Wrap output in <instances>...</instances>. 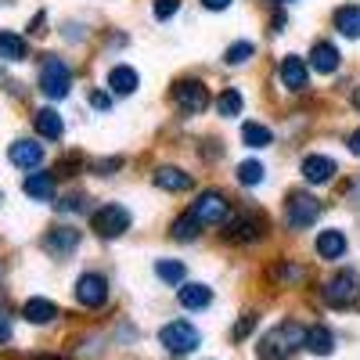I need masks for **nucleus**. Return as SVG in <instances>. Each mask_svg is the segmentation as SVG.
Returning <instances> with one entry per match:
<instances>
[{
    "label": "nucleus",
    "mask_w": 360,
    "mask_h": 360,
    "mask_svg": "<svg viewBox=\"0 0 360 360\" xmlns=\"http://www.w3.org/2000/svg\"><path fill=\"white\" fill-rule=\"evenodd\" d=\"M303 335H307V328H299L295 321H285V324L274 328L270 335H263L259 356H263V360H288L299 346H303Z\"/></svg>",
    "instance_id": "1"
},
{
    "label": "nucleus",
    "mask_w": 360,
    "mask_h": 360,
    "mask_svg": "<svg viewBox=\"0 0 360 360\" xmlns=\"http://www.w3.org/2000/svg\"><path fill=\"white\" fill-rule=\"evenodd\" d=\"M324 299L335 310H360V274L356 270H339V274L324 285Z\"/></svg>",
    "instance_id": "2"
},
{
    "label": "nucleus",
    "mask_w": 360,
    "mask_h": 360,
    "mask_svg": "<svg viewBox=\"0 0 360 360\" xmlns=\"http://www.w3.org/2000/svg\"><path fill=\"white\" fill-rule=\"evenodd\" d=\"M130 209L127 205H115V202H105L101 209H94L90 213V231H94L98 238H105V242H112V238L127 234L130 231Z\"/></svg>",
    "instance_id": "3"
},
{
    "label": "nucleus",
    "mask_w": 360,
    "mask_h": 360,
    "mask_svg": "<svg viewBox=\"0 0 360 360\" xmlns=\"http://www.w3.org/2000/svg\"><path fill=\"white\" fill-rule=\"evenodd\" d=\"M188 213L202 224V227H220V224H227V217H231V202H227V195L224 191H202L195 202H191V209Z\"/></svg>",
    "instance_id": "4"
},
{
    "label": "nucleus",
    "mask_w": 360,
    "mask_h": 360,
    "mask_svg": "<svg viewBox=\"0 0 360 360\" xmlns=\"http://www.w3.org/2000/svg\"><path fill=\"white\" fill-rule=\"evenodd\" d=\"M69 86H72V69L62 62V58L47 54L44 65H40V90H44L51 101H58V98L69 94Z\"/></svg>",
    "instance_id": "5"
},
{
    "label": "nucleus",
    "mask_w": 360,
    "mask_h": 360,
    "mask_svg": "<svg viewBox=\"0 0 360 360\" xmlns=\"http://www.w3.org/2000/svg\"><path fill=\"white\" fill-rule=\"evenodd\" d=\"M169 94H173V105L180 115H198L209 105V90L202 79H176Z\"/></svg>",
    "instance_id": "6"
},
{
    "label": "nucleus",
    "mask_w": 360,
    "mask_h": 360,
    "mask_svg": "<svg viewBox=\"0 0 360 360\" xmlns=\"http://www.w3.org/2000/svg\"><path fill=\"white\" fill-rule=\"evenodd\" d=\"M317 217H321V202L314 195H307V191H292L288 195V202H285V224L292 231H307L310 224H317Z\"/></svg>",
    "instance_id": "7"
},
{
    "label": "nucleus",
    "mask_w": 360,
    "mask_h": 360,
    "mask_svg": "<svg viewBox=\"0 0 360 360\" xmlns=\"http://www.w3.org/2000/svg\"><path fill=\"white\" fill-rule=\"evenodd\" d=\"M159 342H162V346H166L169 353L184 356V353L198 349L202 335H198V328H195L191 321H169V324H162V332H159Z\"/></svg>",
    "instance_id": "8"
},
{
    "label": "nucleus",
    "mask_w": 360,
    "mask_h": 360,
    "mask_svg": "<svg viewBox=\"0 0 360 360\" xmlns=\"http://www.w3.org/2000/svg\"><path fill=\"white\" fill-rule=\"evenodd\" d=\"M72 292H76V303H79V307L98 310V307H105V299H108V281H105L101 274H83Z\"/></svg>",
    "instance_id": "9"
},
{
    "label": "nucleus",
    "mask_w": 360,
    "mask_h": 360,
    "mask_svg": "<svg viewBox=\"0 0 360 360\" xmlns=\"http://www.w3.org/2000/svg\"><path fill=\"white\" fill-rule=\"evenodd\" d=\"M44 249L54 256V259H65L79 249V231L76 227H65V224H58L44 234Z\"/></svg>",
    "instance_id": "10"
},
{
    "label": "nucleus",
    "mask_w": 360,
    "mask_h": 360,
    "mask_svg": "<svg viewBox=\"0 0 360 360\" xmlns=\"http://www.w3.org/2000/svg\"><path fill=\"white\" fill-rule=\"evenodd\" d=\"M266 234V220L263 217H242L227 227V242L231 245H245V242H259Z\"/></svg>",
    "instance_id": "11"
},
{
    "label": "nucleus",
    "mask_w": 360,
    "mask_h": 360,
    "mask_svg": "<svg viewBox=\"0 0 360 360\" xmlns=\"http://www.w3.org/2000/svg\"><path fill=\"white\" fill-rule=\"evenodd\" d=\"M278 72H281V83H285L288 90H295V94L310 86V65H307L299 54H285V62H281Z\"/></svg>",
    "instance_id": "12"
},
{
    "label": "nucleus",
    "mask_w": 360,
    "mask_h": 360,
    "mask_svg": "<svg viewBox=\"0 0 360 360\" xmlns=\"http://www.w3.org/2000/svg\"><path fill=\"white\" fill-rule=\"evenodd\" d=\"M8 159H11L18 169H37V166L44 162V144H37V141H15V144L8 148Z\"/></svg>",
    "instance_id": "13"
},
{
    "label": "nucleus",
    "mask_w": 360,
    "mask_h": 360,
    "mask_svg": "<svg viewBox=\"0 0 360 360\" xmlns=\"http://www.w3.org/2000/svg\"><path fill=\"white\" fill-rule=\"evenodd\" d=\"M339 173L335 159H328V155H307L303 159V180L307 184H328Z\"/></svg>",
    "instance_id": "14"
},
{
    "label": "nucleus",
    "mask_w": 360,
    "mask_h": 360,
    "mask_svg": "<svg viewBox=\"0 0 360 360\" xmlns=\"http://www.w3.org/2000/svg\"><path fill=\"white\" fill-rule=\"evenodd\" d=\"M339 62H342V54H339V47H335V44L317 40V44L310 47V69H317V72H335V69H339Z\"/></svg>",
    "instance_id": "15"
},
{
    "label": "nucleus",
    "mask_w": 360,
    "mask_h": 360,
    "mask_svg": "<svg viewBox=\"0 0 360 360\" xmlns=\"http://www.w3.org/2000/svg\"><path fill=\"white\" fill-rule=\"evenodd\" d=\"M152 180H155V188H162V191H188L195 184V176L184 173L180 166H159Z\"/></svg>",
    "instance_id": "16"
},
{
    "label": "nucleus",
    "mask_w": 360,
    "mask_h": 360,
    "mask_svg": "<svg viewBox=\"0 0 360 360\" xmlns=\"http://www.w3.org/2000/svg\"><path fill=\"white\" fill-rule=\"evenodd\" d=\"M33 130L40 137H47V141H58L65 134V123H62V115H58L54 108H37L33 112Z\"/></svg>",
    "instance_id": "17"
},
{
    "label": "nucleus",
    "mask_w": 360,
    "mask_h": 360,
    "mask_svg": "<svg viewBox=\"0 0 360 360\" xmlns=\"http://www.w3.org/2000/svg\"><path fill=\"white\" fill-rule=\"evenodd\" d=\"M317 256L321 259H342L346 256V234L342 231H321L317 234Z\"/></svg>",
    "instance_id": "18"
},
{
    "label": "nucleus",
    "mask_w": 360,
    "mask_h": 360,
    "mask_svg": "<svg viewBox=\"0 0 360 360\" xmlns=\"http://www.w3.org/2000/svg\"><path fill=\"white\" fill-rule=\"evenodd\" d=\"M137 83H141V76H137L134 65H115V69L108 72V86H112V94H119V98L134 94Z\"/></svg>",
    "instance_id": "19"
},
{
    "label": "nucleus",
    "mask_w": 360,
    "mask_h": 360,
    "mask_svg": "<svg viewBox=\"0 0 360 360\" xmlns=\"http://www.w3.org/2000/svg\"><path fill=\"white\" fill-rule=\"evenodd\" d=\"M303 346L310 349V353H317V356H328L335 349V335L328 332L324 324H314V328H307V335H303Z\"/></svg>",
    "instance_id": "20"
},
{
    "label": "nucleus",
    "mask_w": 360,
    "mask_h": 360,
    "mask_svg": "<svg viewBox=\"0 0 360 360\" xmlns=\"http://www.w3.org/2000/svg\"><path fill=\"white\" fill-rule=\"evenodd\" d=\"M176 299H180L184 310H205L209 303H213V292H209L205 285H180Z\"/></svg>",
    "instance_id": "21"
},
{
    "label": "nucleus",
    "mask_w": 360,
    "mask_h": 360,
    "mask_svg": "<svg viewBox=\"0 0 360 360\" xmlns=\"http://www.w3.org/2000/svg\"><path fill=\"white\" fill-rule=\"evenodd\" d=\"M22 317L29 321V324H51L54 317H58V307L51 303V299H29V303L22 307Z\"/></svg>",
    "instance_id": "22"
},
{
    "label": "nucleus",
    "mask_w": 360,
    "mask_h": 360,
    "mask_svg": "<svg viewBox=\"0 0 360 360\" xmlns=\"http://www.w3.org/2000/svg\"><path fill=\"white\" fill-rule=\"evenodd\" d=\"M22 188H25V195H29V198H37V202H51V198H54V176H51V173H29Z\"/></svg>",
    "instance_id": "23"
},
{
    "label": "nucleus",
    "mask_w": 360,
    "mask_h": 360,
    "mask_svg": "<svg viewBox=\"0 0 360 360\" xmlns=\"http://www.w3.org/2000/svg\"><path fill=\"white\" fill-rule=\"evenodd\" d=\"M335 29H339L342 37L356 40V37H360V4H346V8H339V11H335Z\"/></svg>",
    "instance_id": "24"
},
{
    "label": "nucleus",
    "mask_w": 360,
    "mask_h": 360,
    "mask_svg": "<svg viewBox=\"0 0 360 360\" xmlns=\"http://www.w3.org/2000/svg\"><path fill=\"white\" fill-rule=\"evenodd\" d=\"M29 47L18 33H0V62H25Z\"/></svg>",
    "instance_id": "25"
},
{
    "label": "nucleus",
    "mask_w": 360,
    "mask_h": 360,
    "mask_svg": "<svg viewBox=\"0 0 360 360\" xmlns=\"http://www.w3.org/2000/svg\"><path fill=\"white\" fill-rule=\"evenodd\" d=\"M155 274H159V281H166V285H184L188 266L180 263V259H159V263H155Z\"/></svg>",
    "instance_id": "26"
},
{
    "label": "nucleus",
    "mask_w": 360,
    "mask_h": 360,
    "mask_svg": "<svg viewBox=\"0 0 360 360\" xmlns=\"http://www.w3.org/2000/svg\"><path fill=\"white\" fill-rule=\"evenodd\" d=\"M242 94H238V90L231 86V90H224V94L217 98V112L224 115V119H234V115H242Z\"/></svg>",
    "instance_id": "27"
},
{
    "label": "nucleus",
    "mask_w": 360,
    "mask_h": 360,
    "mask_svg": "<svg viewBox=\"0 0 360 360\" xmlns=\"http://www.w3.org/2000/svg\"><path fill=\"white\" fill-rule=\"evenodd\" d=\"M198 220L191 217V213H184V217H176L173 220V238H176V242H195V238H198Z\"/></svg>",
    "instance_id": "28"
},
{
    "label": "nucleus",
    "mask_w": 360,
    "mask_h": 360,
    "mask_svg": "<svg viewBox=\"0 0 360 360\" xmlns=\"http://www.w3.org/2000/svg\"><path fill=\"white\" fill-rule=\"evenodd\" d=\"M242 141H245L249 148H266L270 141H274V134H270L263 123H245V127H242Z\"/></svg>",
    "instance_id": "29"
},
{
    "label": "nucleus",
    "mask_w": 360,
    "mask_h": 360,
    "mask_svg": "<svg viewBox=\"0 0 360 360\" xmlns=\"http://www.w3.org/2000/svg\"><path fill=\"white\" fill-rule=\"evenodd\" d=\"M252 54H256V47H252L249 40H238V44H231V47L224 51V62H227V65H245Z\"/></svg>",
    "instance_id": "30"
},
{
    "label": "nucleus",
    "mask_w": 360,
    "mask_h": 360,
    "mask_svg": "<svg viewBox=\"0 0 360 360\" xmlns=\"http://www.w3.org/2000/svg\"><path fill=\"white\" fill-rule=\"evenodd\" d=\"M238 180H242L245 188H256L263 180V166L259 162H242V166H238Z\"/></svg>",
    "instance_id": "31"
},
{
    "label": "nucleus",
    "mask_w": 360,
    "mask_h": 360,
    "mask_svg": "<svg viewBox=\"0 0 360 360\" xmlns=\"http://www.w3.org/2000/svg\"><path fill=\"white\" fill-rule=\"evenodd\" d=\"M270 274H274L278 281H303L307 270H303V266H292V263H278L274 270H270Z\"/></svg>",
    "instance_id": "32"
},
{
    "label": "nucleus",
    "mask_w": 360,
    "mask_h": 360,
    "mask_svg": "<svg viewBox=\"0 0 360 360\" xmlns=\"http://www.w3.org/2000/svg\"><path fill=\"white\" fill-rule=\"evenodd\" d=\"M176 8H180V0H155V4H152V15L162 22V18H173Z\"/></svg>",
    "instance_id": "33"
},
{
    "label": "nucleus",
    "mask_w": 360,
    "mask_h": 360,
    "mask_svg": "<svg viewBox=\"0 0 360 360\" xmlns=\"http://www.w3.org/2000/svg\"><path fill=\"white\" fill-rule=\"evenodd\" d=\"M252 328H256V314H245L242 321L234 324V332H231V335H234V342H242V339H245V335L252 332Z\"/></svg>",
    "instance_id": "34"
},
{
    "label": "nucleus",
    "mask_w": 360,
    "mask_h": 360,
    "mask_svg": "<svg viewBox=\"0 0 360 360\" xmlns=\"http://www.w3.org/2000/svg\"><path fill=\"white\" fill-rule=\"evenodd\" d=\"M83 195H69V198H62V202H58V213H79V209H83Z\"/></svg>",
    "instance_id": "35"
},
{
    "label": "nucleus",
    "mask_w": 360,
    "mask_h": 360,
    "mask_svg": "<svg viewBox=\"0 0 360 360\" xmlns=\"http://www.w3.org/2000/svg\"><path fill=\"white\" fill-rule=\"evenodd\" d=\"M90 105H94L98 112H108L112 108V98L105 94V90H94V94H90Z\"/></svg>",
    "instance_id": "36"
},
{
    "label": "nucleus",
    "mask_w": 360,
    "mask_h": 360,
    "mask_svg": "<svg viewBox=\"0 0 360 360\" xmlns=\"http://www.w3.org/2000/svg\"><path fill=\"white\" fill-rule=\"evenodd\" d=\"M11 339V317H8V310L0 307V346H4Z\"/></svg>",
    "instance_id": "37"
},
{
    "label": "nucleus",
    "mask_w": 360,
    "mask_h": 360,
    "mask_svg": "<svg viewBox=\"0 0 360 360\" xmlns=\"http://www.w3.org/2000/svg\"><path fill=\"white\" fill-rule=\"evenodd\" d=\"M202 8H205V11H227L231 0H202Z\"/></svg>",
    "instance_id": "38"
},
{
    "label": "nucleus",
    "mask_w": 360,
    "mask_h": 360,
    "mask_svg": "<svg viewBox=\"0 0 360 360\" xmlns=\"http://www.w3.org/2000/svg\"><path fill=\"white\" fill-rule=\"evenodd\" d=\"M349 152L360 159V130H353V134H349Z\"/></svg>",
    "instance_id": "39"
},
{
    "label": "nucleus",
    "mask_w": 360,
    "mask_h": 360,
    "mask_svg": "<svg viewBox=\"0 0 360 360\" xmlns=\"http://www.w3.org/2000/svg\"><path fill=\"white\" fill-rule=\"evenodd\" d=\"M353 108H360V86L353 90Z\"/></svg>",
    "instance_id": "40"
},
{
    "label": "nucleus",
    "mask_w": 360,
    "mask_h": 360,
    "mask_svg": "<svg viewBox=\"0 0 360 360\" xmlns=\"http://www.w3.org/2000/svg\"><path fill=\"white\" fill-rule=\"evenodd\" d=\"M270 4H292V0H270Z\"/></svg>",
    "instance_id": "41"
}]
</instances>
